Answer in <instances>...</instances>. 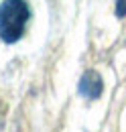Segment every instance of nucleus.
I'll return each instance as SVG.
<instances>
[{
    "label": "nucleus",
    "mask_w": 126,
    "mask_h": 132,
    "mask_svg": "<svg viewBox=\"0 0 126 132\" xmlns=\"http://www.w3.org/2000/svg\"><path fill=\"white\" fill-rule=\"evenodd\" d=\"M31 8L27 0H4L0 4V39L4 43H16L22 39Z\"/></svg>",
    "instance_id": "obj_1"
},
{
    "label": "nucleus",
    "mask_w": 126,
    "mask_h": 132,
    "mask_svg": "<svg viewBox=\"0 0 126 132\" xmlns=\"http://www.w3.org/2000/svg\"><path fill=\"white\" fill-rule=\"evenodd\" d=\"M77 89H79V94H81L83 98L98 100L100 96H102V92H104V81H102V77H100L98 71L90 69V71H85V73L81 75Z\"/></svg>",
    "instance_id": "obj_2"
},
{
    "label": "nucleus",
    "mask_w": 126,
    "mask_h": 132,
    "mask_svg": "<svg viewBox=\"0 0 126 132\" xmlns=\"http://www.w3.org/2000/svg\"><path fill=\"white\" fill-rule=\"evenodd\" d=\"M126 14V0H116V16Z\"/></svg>",
    "instance_id": "obj_3"
}]
</instances>
